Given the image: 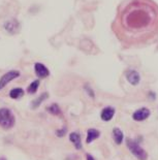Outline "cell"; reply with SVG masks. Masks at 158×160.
<instances>
[{
  "label": "cell",
  "instance_id": "cell-1",
  "mask_svg": "<svg viewBox=\"0 0 158 160\" xmlns=\"http://www.w3.org/2000/svg\"><path fill=\"white\" fill-rule=\"evenodd\" d=\"M120 36L132 46H142L158 36V4L153 0H130L119 15Z\"/></svg>",
  "mask_w": 158,
  "mask_h": 160
},
{
  "label": "cell",
  "instance_id": "cell-2",
  "mask_svg": "<svg viewBox=\"0 0 158 160\" xmlns=\"http://www.w3.org/2000/svg\"><path fill=\"white\" fill-rule=\"evenodd\" d=\"M16 123V118L13 116V112L9 108H0V126L3 129H8L13 128Z\"/></svg>",
  "mask_w": 158,
  "mask_h": 160
},
{
  "label": "cell",
  "instance_id": "cell-3",
  "mask_svg": "<svg viewBox=\"0 0 158 160\" xmlns=\"http://www.w3.org/2000/svg\"><path fill=\"white\" fill-rule=\"evenodd\" d=\"M126 146L132 155L139 160H147L148 159V153L145 149H143L140 146V144L133 139L126 138Z\"/></svg>",
  "mask_w": 158,
  "mask_h": 160
},
{
  "label": "cell",
  "instance_id": "cell-4",
  "mask_svg": "<svg viewBox=\"0 0 158 160\" xmlns=\"http://www.w3.org/2000/svg\"><path fill=\"white\" fill-rule=\"evenodd\" d=\"M19 77H20L19 70H9L6 73H4L0 78V90H2L8 83H11L13 80H15Z\"/></svg>",
  "mask_w": 158,
  "mask_h": 160
},
{
  "label": "cell",
  "instance_id": "cell-5",
  "mask_svg": "<svg viewBox=\"0 0 158 160\" xmlns=\"http://www.w3.org/2000/svg\"><path fill=\"white\" fill-rule=\"evenodd\" d=\"M150 115H151V112L149 108H140L132 114V119L136 122H142V121L147 120V119L150 117Z\"/></svg>",
  "mask_w": 158,
  "mask_h": 160
},
{
  "label": "cell",
  "instance_id": "cell-6",
  "mask_svg": "<svg viewBox=\"0 0 158 160\" xmlns=\"http://www.w3.org/2000/svg\"><path fill=\"white\" fill-rule=\"evenodd\" d=\"M125 77L127 81L129 82V84H131L132 86H137L140 82V73L137 72L135 69H128L126 70L125 72Z\"/></svg>",
  "mask_w": 158,
  "mask_h": 160
},
{
  "label": "cell",
  "instance_id": "cell-7",
  "mask_svg": "<svg viewBox=\"0 0 158 160\" xmlns=\"http://www.w3.org/2000/svg\"><path fill=\"white\" fill-rule=\"evenodd\" d=\"M4 29L8 31L9 34H16L20 30V23L16 19H11L4 23Z\"/></svg>",
  "mask_w": 158,
  "mask_h": 160
},
{
  "label": "cell",
  "instance_id": "cell-8",
  "mask_svg": "<svg viewBox=\"0 0 158 160\" xmlns=\"http://www.w3.org/2000/svg\"><path fill=\"white\" fill-rule=\"evenodd\" d=\"M34 71H35L36 76L40 78V79H46V78L50 76V70L48 69L43 63H39V62H36L34 64Z\"/></svg>",
  "mask_w": 158,
  "mask_h": 160
},
{
  "label": "cell",
  "instance_id": "cell-9",
  "mask_svg": "<svg viewBox=\"0 0 158 160\" xmlns=\"http://www.w3.org/2000/svg\"><path fill=\"white\" fill-rule=\"evenodd\" d=\"M115 108H112V107H106L104 108V110L101 111L100 113V118L102 121H105V122H109L111 121L115 116Z\"/></svg>",
  "mask_w": 158,
  "mask_h": 160
},
{
  "label": "cell",
  "instance_id": "cell-10",
  "mask_svg": "<svg viewBox=\"0 0 158 160\" xmlns=\"http://www.w3.org/2000/svg\"><path fill=\"white\" fill-rule=\"evenodd\" d=\"M100 137V131L97 130L95 128H90L87 131V138H86V142L87 144H91L92 142H94L95 139H97Z\"/></svg>",
  "mask_w": 158,
  "mask_h": 160
},
{
  "label": "cell",
  "instance_id": "cell-11",
  "mask_svg": "<svg viewBox=\"0 0 158 160\" xmlns=\"http://www.w3.org/2000/svg\"><path fill=\"white\" fill-rule=\"evenodd\" d=\"M113 138L117 145H121L123 141H124V134H123L122 130L118 127H115L113 129Z\"/></svg>",
  "mask_w": 158,
  "mask_h": 160
},
{
  "label": "cell",
  "instance_id": "cell-12",
  "mask_svg": "<svg viewBox=\"0 0 158 160\" xmlns=\"http://www.w3.org/2000/svg\"><path fill=\"white\" fill-rule=\"evenodd\" d=\"M70 142L74 145V147L77 150L82 149V141H81V135L79 132H71L69 134Z\"/></svg>",
  "mask_w": 158,
  "mask_h": 160
},
{
  "label": "cell",
  "instance_id": "cell-13",
  "mask_svg": "<svg viewBox=\"0 0 158 160\" xmlns=\"http://www.w3.org/2000/svg\"><path fill=\"white\" fill-rule=\"evenodd\" d=\"M49 97V94L47 93V92H44V93H43L40 96H38L36 98V99H34L32 102H31V108H37L39 107L40 104H42V102H43L44 100L47 99V98Z\"/></svg>",
  "mask_w": 158,
  "mask_h": 160
},
{
  "label": "cell",
  "instance_id": "cell-14",
  "mask_svg": "<svg viewBox=\"0 0 158 160\" xmlns=\"http://www.w3.org/2000/svg\"><path fill=\"white\" fill-rule=\"evenodd\" d=\"M24 93H25V92H24L22 88H13V89L9 92V97L13 98V99H19V98H21L23 96Z\"/></svg>",
  "mask_w": 158,
  "mask_h": 160
},
{
  "label": "cell",
  "instance_id": "cell-15",
  "mask_svg": "<svg viewBox=\"0 0 158 160\" xmlns=\"http://www.w3.org/2000/svg\"><path fill=\"white\" fill-rule=\"evenodd\" d=\"M47 111L50 112V114H52L54 116H62V112H61L59 105H58L57 103L51 104L50 107L47 108Z\"/></svg>",
  "mask_w": 158,
  "mask_h": 160
},
{
  "label": "cell",
  "instance_id": "cell-16",
  "mask_svg": "<svg viewBox=\"0 0 158 160\" xmlns=\"http://www.w3.org/2000/svg\"><path fill=\"white\" fill-rule=\"evenodd\" d=\"M39 84H40L39 80H34L28 86V88H27V92H28L29 94H35L39 87Z\"/></svg>",
  "mask_w": 158,
  "mask_h": 160
},
{
  "label": "cell",
  "instance_id": "cell-17",
  "mask_svg": "<svg viewBox=\"0 0 158 160\" xmlns=\"http://www.w3.org/2000/svg\"><path fill=\"white\" fill-rule=\"evenodd\" d=\"M66 131H67V128H66V126H64V127H62L61 129H59V130L56 131V135L59 138H63L65 133H66Z\"/></svg>",
  "mask_w": 158,
  "mask_h": 160
},
{
  "label": "cell",
  "instance_id": "cell-18",
  "mask_svg": "<svg viewBox=\"0 0 158 160\" xmlns=\"http://www.w3.org/2000/svg\"><path fill=\"white\" fill-rule=\"evenodd\" d=\"M85 91L87 92L88 95H89V96H90L91 98H94V97H95L94 91L92 90V88H91V87H89L88 85H86V86H85Z\"/></svg>",
  "mask_w": 158,
  "mask_h": 160
},
{
  "label": "cell",
  "instance_id": "cell-19",
  "mask_svg": "<svg viewBox=\"0 0 158 160\" xmlns=\"http://www.w3.org/2000/svg\"><path fill=\"white\" fill-rule=\"evenodd\" d=\"M86 158H87V160H95L93 156L90 155V154H87V156H86Z\"/></svg>",
  "mask_w": 158,
  "mask_h": 160
},
{
  "label": "cell",
  "instance_id": "cell-20",
  "mask_svg": "<svg viewBox=\"0 0 158 160\" xmlns=\"http://www.w3.org/2000/svg\"><path fill=\"white\" fill-rule=\"evenodd\" d=\"M0 160H6V159L4 157H0Z\"/></svg>",
  "mask_w": 158,
  "mask_h": 160
}]
</instances>
